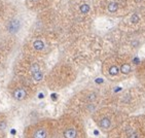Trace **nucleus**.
Returning a JSON list of instances; mask_svg holds the SVG:
<instances>
[{"label": "nucleus", "instance_id": "obj_9", "mask_svg": "<svg viewBox=\"0 0 145 138\" xmlns=\"http://www.w3.org/2000/svg\"><path fill=\"white\" fill-rule=\"evenodd\" d=\"M120 71L123 72L124 74H128V73H130V71H131V66H130L129 64H124V65H121Z\"/></svg>", "mask_w": 145, "mask_h": 138}, {"label": "nucleus", "instance_id": "obj_6", "mask_svg": "<svg viewBox=\"0 0 145 138\" xmlns=\"http://www.w3.org/2000/svg\"><path fill=\"white\" fill-rule=\"evenodd\" d=\"M51 0H28L30 6L35 7V8H40V7L47 6Z\"/></svg>", "mask_w": 145, "mask_h": 138}, {"label": "nucleus", "instance_id": "obj_7", "mask_svg": "<svg viewBox=\"0 0 145 138\" xmlns=\"http://www.w3.org/2000/svg\"><path fill=\"white\" fill-rule=\"evenodd\" d=\"M99 125H100V127L103 129H108L110 127V120L108 118H103L100 120V122H99Z\"/></svg>", "mask_w": 145, "mask_h": 138}, {"label": "nucleus", "instance_id": "obj_3", "mask_svg": "<svg viewBox=\"0 0 145 138\" xmlns=\"http://www.w3.org/2000/svg\"><path fill=\"white\" fill-rule=\"evenodd\" d=\"M64 126L62 128V138H79V128L75 124L74 120L66 119L64 122Z\"/></svg>", "mask_w": 145, "mask_h": 138}, {"label": "nucleus", "instance_id": "obj_8", "mask_svg": "<svg viewBox=\"0 0 145 138\" xmlns=\"http://www.w3.org/2000/svg\"><path fill=\"white\" fill-rule=\"evenodd\" d=\"M6 19V8H5V5L0 2V23L2 21H4Z\"/></svg>", "mask_w": 145, "mask_h": 138}, {"label": "nucleus", "instance_id": "obj_1", "mask_svg": "<svg viewBox=\"0 0 145 138\" xmlns=\"http://www.w3.org/2000/svg\"><path fill=\"white\" fill-rule=\"evenodd\" d=\"M7 92L16 101H25L29 98L30 88L23 79H14L8 83Z\"/></svg>", "mask_w": 145, "mask_h": 138}, {"label": "nucleus", "instance_id": "obj_2", "mask_svg": "<svg viewBox=\"0 0 145 138\" xmlns=\"http://www.w3.org/2000/svg\"><path fill=\"white\" fill-rule=\"evenodd\" d=\"M51 133V126L48 122L31 126L25 130V138H48Z\"/></svg>", "mask_w": 145, "mask_h": 138}, {"label": "nucleus", "instance_id": "obj_4", "mask_svg": "<svg viewBox=\"0 0 145 138\" xmlns=\"http://www.w3.org/2000/svg\"><path fill=\"white\" fill-rule=\"evenodd\" d=\"M48 49V43L42 37H35L30 41L29 50L33 53H43Z\"/></svg>", "mask_w": 145, "mask_h": 138}, {"label": "nucleus", "instance_id": "obj_12", "mask_svg": "<svg viewBox=\"0 0 145 138\" xmlns=\"http://www.w3.org/2000/svg\"><path fill=\"white\" fill-rule=\"evenodd\" d=\"M129 138H138V135H137L136 133H133V134H131L129 136Z\"/></svg>", "mask_w": 145, "mask_h": 138}, {"label": "nucleus", "instance_id": "obj_5", "mask_svg": "<svg viewBox=\"0 0 145 138\" xmlns=\"http://www.w3.org/2000/svg\"><path fill=\"white\" fill-rule=\"evenodd\" d=\"M7 127H8V120L5 113L0 112V138H5Z\"/></svg>", "mask_w": 145, "mask_h": 138}, {"label": "nucleus", "instance_id": "obj_10", "mask_svg": "<svg viewBox=\"0 0 145 138\" xmlns=\"http://www.w3.org/2000/svg\"><path fill=\"white\" fill-rule=\"evenodd\" d=\"M118 71H119V68L117 66H115V65H113V66H111L109 68V74L110 75H116L118 73Z\"/></svg>", "mask_w": 145, "mask_h": 138}, {"label": "nucleus", "instance_id": "obj_11", "mask_svg": "<svg viewBox=\"0 0 145 138\" xmlns=\"http://www.w3.org/2000/svg\"><path fill=\"white\" fill-rule=\"evenodd\" d=\"M4 59H5V55H4V52L3 50L0 48V67H1L2 63L4 62Z\"/></svg>", "mask_w": 145, "mask_h": 138}]
</instances>
